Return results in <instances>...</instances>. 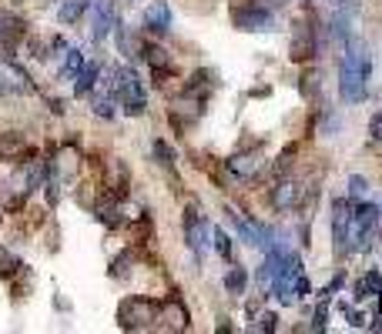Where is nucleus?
<instances>
[{"label": "nucleus", "instance_id": "nucleus-28", "mask_svg": "<svg viewBox=\"0 0 382 334\" xmlns=\"http://www.w3.org/2000/svg\"><path fill=\"white\" fill-rule=\"evenodd\" d=\"M325 317H329V308H325V301H322V304L315 308V324H312L315 331H325Z\"/></svg>", "mask_w": 382, "mask_h": 334}, {"label": "nucleus", "instance_id": "nucleus-5", "mask_svg": "<svg viewBox=\"0 0 382 334\" xmlns=\"http://www.w3.org/2000/svg\"><path fill=\"white\" fill-rule=\"evenodd\" d=\"M24 37H27L24 17L10 14V10H0V60L3 64H14L17 60V47Z\"/></svg>", "mask_w": 382, "mask_h": 334}, {"label": "nucleus", "instance_id": "nucleus-9", "mask_svg": "<svg viewBox=\"0 0 382 334\" xmlns=\"http://www.w3.org/2000/svg\"><path fill=\"white\" fill-rule=\"evenodd\" d=\"M144 30L158 34V37L172 30V7H168V0H154L151 7L144 10Z\"/></svg>", "mask_w": 382, "mask_h": 334}, {"label": "nucleus", "instance_id": "nucleus-18", "mask_svg": "<svg viewBox=\"0 0 382 334\" xmlns=\"http://www.w3.org/2000/svg\"><path fill=\"white\" fill-rule=\"evenodd\" d=\"M91 7V0H64L58 10V20L60 24H74V20H81V14Z\"/></svg>", "mask_w": 382, "mask_h": 334}, {"label": "nucleus", "instance_id": "nucleus-25", "mask_svg": "<svg viewBox=\"0 0 382 334\" xmlns=\"http://www.w3.org/2000/svg\"><path fill=\"white\" fill-rule=\"evenodd\" d=\"M365 191H369V181L359 177V174H352V177H349V197H363Z\"/></svg>", "mask_w": 382, "mask_h": 334}, {"label": "nucleus", "instance_id": "nucleus-2", "mask_svg": "<svg viewBox=\"0 0 382 334\" xmlns=\"http://www.w3.org/2000/svg\"><path fill=\"white\" fill-rule=\"evenodd\" d=\"M154 317H158V304H154L151 297H124L121 301V308H117V324L124 328V331H144V328H151Z\"/></svg>", "mask_w": 382, "mask_h": 334}, {"label": "nucleus", "instance_id": "nucleus-24", "mask_svg": "<svg viewBox=\"0 0 382 334\" xmlns=\"http://www.w3.org/2000/svg\"><path fill=\"white\" fill-rule=\"evenodd\" d=\"M154 157H158V161H161L165 167L174 164V154H172V148H168L165 141H154Z\"/></svg>", "mask_w": 382, "mask_h": 334}, {"label": "nucleus", "instance_id": "nucleus-10", "mask_svg": "<svg viewBox=\"0 0 382 334\" xmlns=\"http://www.w3.org/2000/svg\"><path fill=\"white\" fill-rule=\"evenodd\" d=\"M154 321H165V324H158L165 331H185L188 328V311L181 308V301H165V304H158V317Z\"/></svg>", "mask_w": 382, "mask_h": 334}, {"label": "nucleus", "instance_id": "nucleus-34", "mask_svg": "<svg viewBox=\"0 0 382 334\" xmlns=\"http://www.w3.org/2000/svg\"><path fill=\"white\" fill-rule=\"evenodd\" d=\"M379 218H382V211H379Z\"/></svg>", "mask_w": 382, "mask_h": 334}, {"label": "nucleus", "instance_id": "nucleus-20", "mask_svg": "<svg viewBox=\"0 0 382 334\" xmlns=\"http://www.w3.org/2000/svg\"><path fill=\"white\" fill-rule=\"evenodd\" d=\"M20 148H24V137H20L17 130H3V134H0V154H3V157H14Z\"/></svg>", "mask_w": 382, "mask_h": 334}, {"label": "nucleus", "instance_id": "nucleus-21", "mask_svg": "<svg viewBox=\"0 0 382 334\" xmlns=\"http://www.w3.org/2000/svg\"><path fill=\"white\" fill-rule=\"evenodd\" d=\"M81 67H84V54L74 47V51H67V60H64V67H60V77L71 80V77L81 74Z\"/></svg>", "mask_w": 382, "mask_h": 334}, {"label": "nucleus", "instance_id": "nucleus-26", "mask_svg": "<svg viewBox=\"0 0 382 334\" xmlns=\"http://www.w3.org/2000/svg\"><path fill=\"white\" fill-rule=\"evenodd\" d=\"M295 150H299V144H288L285 150H282V157L275 161V170L282 174V170H288V164H292V157H295Z\"/></svg>", "mask_w": 382, "mask_h": 334}, {"label": "nucleus", "instance_id": "nucleus-35", "mask_svg": "<svg viewBox=\"0 0 382 334\" xmlns=\"http://www.w3.org/2000/svg\"><path fill=\"white\" fill-rule=\"evenodd\" d=\"M379 297H382V295H379Z\"/></svg>", "mask_w": 382, "mask_h": 334}, {"label": "nucleus", "instance_id": "nucleus-29", "mask_svg": "<svg viewBox=\"0 0 382 334\" xmlns=\"http://www.w3.org/2000/svg\"><path fill=\"white\" fill-rule=\"evenodd\" d=\"M345 317H349L352 328H365V315H359V311H349V308H345Z\"/></svg>", "mask_w": 382, "mask_h": 334}, {"label": "nucleus", "instance_id": "nucleus-30", "mask_svg": "<svg viewBox=\"0 0 382 334\" xmlns=\"http://www.w3.org/2000/svg\"><path fill=\"white\" fill-rule=\"evenodd\" d=\"M372 137H382V111L372 117Z\"/></svg>", "mask_w": 382, "mask_h": 334}, {"label": "nucleus", "instance_id": "nucleus-19", "mask_svg": "<svg viewBox=\"0 0 382 334\" xmlns=\"http://www.w3.org/2000/svg\"><path fill=\"white\" fill-rule=\"evenodd\" d=\"M245 288H249V271L245 267H229V274H225V291L229 295H245Z\"/></svg>", "mask_w": 382, "mask_h": 334}, {"label": "nucleus", "instance_id": "nucleus-16", "mask_svg": "<svg viewBox=\"0 0 382 334\" xmlns=\"http://www.w3.org/2000/svg\"><path fill=\"white\" fill-rule=\"evenodd\" d=\"M141 57L151 64L154 71H172V57H168L165 47H158V44H144V47H141Z\"/></svg>", "mask_w": 382, "mask_h": 334}, {"label": "nucleus", "instance_id": "nucleus-22", "mask_svg": "<svg viewBox=\"0 0 382 334\" xmlns=\"http://www.w3.org/2000/svg\"><path fill=\"white\" fill-rule=\"evenodd\" d=\"M91 111L104 121H111L115 117V97H91Z\"/></svg>", "mask_w": 382, "mask_h": 334}, {"label": "nucleus", "instance_id": "nucleus-17", "mask_svg": "<svg viewBox=\"0 0 382 334\" xmlns=\"http://www.w3.org/2000/svg\"><path fill=\"white\" fill-rule=\"evenodd\" d=\"M97 74H101V67L97 64H88L81 74H77V84H74V94L77 97H88V94L97 87Z\"/></svg>", "mask_w": 382, "mask_h": 334}, {"label": "nucleus", "instance_id": "nucleus-27", "mask_svg": "<svg viewBox=\"0 0 382 334\" xmlns=\"http://www.w3.org/2000/svg\"><path fill=\"white\" fill-rule=\"evenodd\" d=\"M258 321H262V324H258V328H262V331H275V328H279V315H275V311H265V315L258 317Z\"/></svg>", "mask_w": 382, "mask_h": 334}, {"label": "nucleus", "instance_id": "nucleus-4", "mask_svg": "<svg viewBox=\"0 0 382 334\" xmlns=\"http://www.w3.org/2000/svg\"><path fill=\"white\" fill-rule=\"evenodd\" d=\"M231 20L238 30H258V34H268L275 30V14L268 10L262 0H249V3H238L231 10Z\"/></svg>", "mask_w": 382, "mask_h": 334}, {"label": "nucleus", "instance_id": "nucleus-13", "mask_svg": "<svg viewBox=\"0 0 382 334\" xmlns=\"http://www.w3.org/2000/svg\"><path fill=\"white\" fill-rule=\"evenodd\" d=\"M115 27V17H111V0H94V27H91V37L104 40L108 37V30Z\"/></svg>", "mask_w": 382, "mask_h": 334}, {"label": "nucleus", "instance_id": "nucleus-23", "mask_svg": "<svg viewBox=\"0 0 382 334\" xmlns=\"http://www.w3.org/2000/svg\"><path fill=\"white\" fill-rule=\"evenodd\" d=\"M211 238H215V251H218L222 258L229 261V258H231V238H229V234H225V231H222V227H218V231H215Z\"/></svg>", "mask_w": 382, "mask_h": 334}, {"label": "nucleus", "instance_id": "nucleus-8", "mask_svg": "<svg viewBox=\"0 0 382 334\" xmlns=\"http://www.w3.org/2000/svg\"><path fill=\"white\" fill-rule=\"evenodd\" d=\"M349 218H352L349 201H345V197L332 201V244H335V251H339V254L349 251V244H345V238H349Z\"/></svg>", "mask_w": 382, "mask_h": 334}, {"label": "nucleus", "instance_id": "nucleus-7", "mask_svg": "<svg viewBox=\"0 0 382 334\" xmlns=\"http://www.w3.org/2000/svg\"><path fill=\"white\" fill-rule=\"evenodd\" d=\"M185 241H188V247L194 251V258H198V261L205 258L208 234H205V218H201L194 207H188V211H185Z\"/></svg>", "mask_w": 382, "mask_h": 334}, {"label": "nucleus", "instance_id": "nucleus-33", "mask_svg": "<svg viewBox=\"0 0 382 334\" xmlns=\"http://www.w3.org/2000/svg\"><path fill=\"white\" fill-rule=\"evenodd\" d=\"M332 3H335V7H339V3H345V0H332Z\"/></svg>", "mask_w": 382, "mask_h": 334}, {"label": "nucleus", "instance_id": "nucleus-6", "mask_svg": "<svg viewBox=\"0 0 382 334\" xmlns=\"http://www.w3.org/2000/svg\"><path fill=\"white\" fill-rule=\"evenodd\" d=\"M319 44H315V20H299L295 24V34H292V47H288V57L295 64H306L308 57H315Z\"/></svg>", "mask_w": 382, "mask_h": 334}, {"label": "nucleus", "instance_id": "nucleus-15", "mask_svg": "<svg viewBox=\"0 0 382 334\" xmlns=\"http://www.w3.org/2000/svg\"><path fill=\"white\" fill-rule=\"evenodd\" d=\"M352 295H356V301H365V297H379V295H382V274H379V271H369L363 281H356Z\"/></svg>", "mask_w": 382, "mask_h": 334}, {"label": "nucleus", "instance_id": "nucleus-32", "mask_svg": "<svg viewBox=\"0 0 382 334\" xmlns=\"http://www.w3.org/2000/svg\"><path fill=\"white\" fill-rule=\"evenodd\" d=\"M3 91H7V84H3V77H0V94H3Z\"/></svg>", "mask_w": 382, "mask_h": 334}, {"label": "nucleus", "instance_id": "nucleus-3", "mask_svg": "<svg viewBox=\"0 0 382 334\" xmlns=\"http://www.w3.org/2000/svg\"><path fill=\"white\" fill-rule=\"evenodd\" d=\"M115 97H121L124 114H144V84L134 67H115Z\"/></svg>", "mask_w": 382, "mask_h": 334}, {"label": "nucleus", "instance_id": "nucleus-11", "mask_svg": "<svg viewBox=\"0 0 382 334\" xmlns=\"http://www.w3.org/2000/svg\"><path fill=\"white\" fill-rule=\"evenodd\" d=\"M299 194H302V184H299L295 177H282V181L275 184V191H272V204L279 207V211H288V207H295Z\"/></svg>", "mask_w": 382, "mask_h": 334}, {"label": "nucleus", "instance_id": "nucleus-31", "mask_svg": "<svg viewBox=\"0 0 382 334\" xmlns=\"http://www.w3.org/2000/svg\"><path fill=\"white\" fill-rule=\"evenodd\" d=\"M268 3H275V7H279V3H288V0H268Z\"/></svg>", "mask_w": 382, "mask_h": 334}, {"label": "nucleus", "instance_id": "nucleus-1", "mask_svg": "<svg viewBox=\"0 0 382 334\" xmlns=\"http://www.w3.org/2000/svg\"><path fill=\"white\" fill-rule=\"evenodd\" d=\"M345 57L339 64V91L349 104H359L369 94V74H372V57L365 51V44L356 34H349V40L342 44Z\"/></svg>", "mask_w": 382, "mask_h": 334}, {"label": "nucleus", "instance_id": "nucleus-12", "mask_svg": "<svg viewBox=\"0 0 382 334\" xmlns=\"http://www.w3.org/2000/svg\"><path fill=\"white\" fill-rule=\"evenodd\" d=\"M262 154L258 150H249V154H235V157H229V170L235 174V177H255L258 170H262Z\"/></svg>", "mask_w": 382, "mask_h": 334}, {"label": "nucleus", "instance_id": "nucleus-14", "mask_svg": "<svg viewBox=\"0 0 382 334\" xmlns=\"http://www.w3.org/2000/svg\"><path fill=\"white\" fill-rule=\"evenodd\" d=\"M299 91H302V97L312 100V104H315V100H322V74H319L315 67H308L306 74L299 77Z\"/></svg>", "mask_w": 382, "mask_h": 334}]
</instances>
